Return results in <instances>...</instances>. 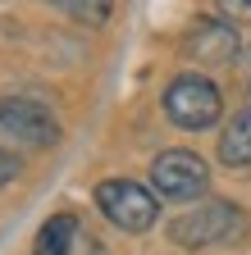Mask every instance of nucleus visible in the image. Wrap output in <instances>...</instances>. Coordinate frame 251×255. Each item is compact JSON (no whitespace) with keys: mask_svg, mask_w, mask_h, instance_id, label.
I'll use <instances>...</instances> for the list:
<instances>
[{"mask_svg":"<svg viewBox=\"0 0 251 255\" xmlns=\"http://www.w3.org/2000/svg\"><path fill=\"white\" fill-rule=\"evenodd\" d=\"M247 237V214L233 201H206L183 210L169 223V242L187 246V251H201V246H224V242H242Z\"/></svg>","mask_w":251,"mask_h":255,"instance_id":"nucleus-1","label":"nucleus"},{"mask_svg":"<svg viewBox=\"0 0 251 255\" xmlns=\"http://www.w3.org/2000/svg\"><path fill=\"white\" fill-rule=\"evenodd\" d=\"M165 114L183 132H206V128H215L219 114H224V96L201 73H178L169 82V91H165Z\"/></svg>","mask_w":251,"mask_h":255,"instance_id":"nucleus-2","label":"nucleus"},{"mask_svg":"<svg viewBox=\"0 0 251 255\" xmlns=\"http://www.w3.org/2000/svg\"><path fill=\"white\" fill-rule=\"evenodd\" d=\"M96 205L123 233H146V228H155V214H160L155 196L142 182H133V178H105L96 187Z\"/></svg>","mask_w":251,"mask_h":255,"instance_id":"nucleus-3","label":"nucleus"},{"mask_svg":"<svg viewBox=\"0 0 251 255\" xmlns=\"http://www.w3.org/2000/svg\"><path fill=\"white\" fill-rule=\"evenodd\" d=\"M151 187L165 201H197L210 187V169L197 150H160L151 164Z\"/></svg>","mask_w":251,"mask_h":255,"instance_id":"nucleus-4","label":"nucleus"},{"mask_svg":"<svg viewBox=\"0 0 251 255\" xmlns=\"http://www.w3.org/2000/svg\"><path fill=\"white\" fill-rule=\"evenodd\" d=\"M0 137L14 146H55L59 123L32 96H0Z\"/></svg>","mask_w":251,"mask_h":255,"instance_id":"nucleus-5","label":"nucleus"},{"mask_svg":"<svg viewBox=\"0 0 251 255\" xmlns=\"http://www.w3.org/2000/svg\"><path fill=\"white\" fill-rule=\"evenodd\" d=\"M183 50L197 64H233L242 41H238V27L229 18H197L183 37Z\"/></svg>","mask_w":251,"mask_h":255,"instance_id":"nucleus-6","label":"nucleus"},{"mask_svg":"<svg viewBox=\"0 0 251 255\" xmlns=\"http://www.w3.org/2000/svg\"><path fill=\"white\" fill-rule=\"evenodd\" d=\"M219 159H224L229 169H247L251 164V105L224 128V137H219Z\"/></svg>","mask_w":251,"mask_h":255,"instance_id":"nucleus-7","label":"nucleus"},{"mask_svg":"<svg viewBox=\"0 0 251 255\" xmlns=\"http://www.w3.org/2000/svg\"><path fill=\"white\" fill-rule=\"evenodd\" d=\"M73 237H78V214H55V219L41 223L32 251H37V255H69Z\"/></svg>","mask_w":251,"mask_h":255,"instance_id":"nucleus-8","label":"nucleus"},{"mask_svg":"<svg viewBox=\"0 0 251 255\" xmlns=\"http://www.w3.org/2000/svg\"><path fill=\"white\" fill-rule=\"evenodd\" d=\"M46 5H55L59 14H69L73 23H87V27H101L110 18V0H46Z\"/></svg>","mask_w":251,"mask_h":255,"instance_id":"nucleus-9","label":"nucleus"},{"mask_svg":"<svg viewBox=\"0 0 251 255\" xmlns=\"http://www.w3.org/2000/svg\"><path fill=\"white\" fill-rule=\"evenodd\" d=\"M219 14L229 23H251V0H219Z\"/></svg>","mask_w":251,"mask_h":255,"instance_id":"nucleus-10","label":"nucleus"},{"mask_svg":"<svg viewBox=\"0 0 251 255\" xmlns=\"http://www.w3.org/2000/svg\"><path fill=\"white\" fill-rule=\"evenodd\" d=\"M18 178V155H9V150H0V187H9Z\"/></svg>","mask_w":251,"mask_h":255,"instance_id":"nucleus-11","label":"nucleus"}]
</instances>
